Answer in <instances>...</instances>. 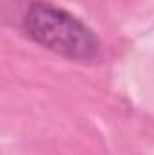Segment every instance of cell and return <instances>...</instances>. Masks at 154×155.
Returning <instances> with one entry per match:
<instances>
[{
    "instance_id": "obj_1",
    "label": "cell",
    "mask_w": 154,
    "mask_h": 155,
    "mask_svg": "<svg viewBox=\"0 0 154 155\" xmlns=\"http://www.w3.org/2000/svg\"><path fill=\"white\" fill-rule=\"evenodd\" d=\"M27 36L38 45L75 61H94L100 56V40L75 15L51 2H33L24 16Z\"/></svg>"
}]
</instances>
